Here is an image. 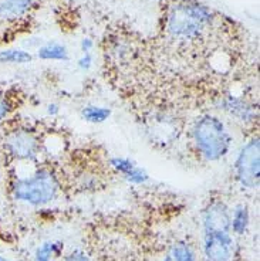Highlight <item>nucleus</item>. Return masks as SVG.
Instances as JSON below:
<instances>
[{"label":"nucleus","mask_w":260,"mask_h":261,"mask_svg":"<svg viewBox=\"0 0 260 261\" xmlns=\"http://www.w3.org/2000/svg\"><path fill=\"white\" fill-rule=\"evenodd\" d=\"M61 192L57 172L50 166L34 165L26 173H16L10 183V193L17 203L43 207L53 203Z\"/></svg>","instance_id":"obj_1"},{"label":"nucleus","mask_w":260,"mask_h":261,"mask_svg":"<svg viewBox=\"0 0 260 261\" xmlns=\"http://www.w3.org/2000/svg\"><path fill=\"white\" fill-rule=\"evenodd\" d=\"M214 12L196 0H178L167 12L165 29L171 39L191 43L199 40L214 23Z\"/></svg>","instance_id":"obj_2"},{"label":"nucleus","mask_w":260,"mask_h":261,"mask_svg":"<svg viewBox=\"0 0 260 261\" xmlns=\"http://www.w3.org/2000/svg\"><path fill=\"white\" fill-rule=\"evenodd\" d=\"M191 139L196 153L205 162H221L233 146V135L225 119L215 114H202L194 119Z\"/></svg>","instance_id":"obj_3"},{"label":"nucleus","mask_w":260,"mask_h":261,"mask_svg":"<svg viewBox=\"0 0 260 261\" xmlns=\"http://www.w3.org/2000/svg\"><path fill=\"white\" fill-rule=\"evenodd\" d=\"M5 155L17 163H36L43 153V141L37 130L17 126L5 132L2 138Z\"/></svg>","instance_id":"obj_4"},{"label":"nucleus","mask_w":260,"mask_h":261,"mask_svg":"<svg viewBox=\"0 0 260 261\" xmlns=\"http://www.w3.org/2000/svg\"><path fill=\"white\" fill-rule=\"evenodd\" d=\"M233 176L245 190H256L260 183V139L252 137L242 145L233 161Z\"/></svg>","instance_id":"obj_5"},{"label":"nucleus","mask_w":260,"mask_h":261,"mask_svg":"<svg viewBox=\"0 0 260 261\" xmlns=\"http://www.w3.org/2000/svg\"><path fill=\"white\" fill-rule=\"evenodd\" d=\"M202 251L206 261H233L238 255V243L230 231H206Z\"/></svg>","instance_id":"obj_6"},{"label":"nucleus","mask_w":260,"mask_h":261,"mask_svg":"<svg viewBox=\"0 0 260 261\" xmlns=\"http://www.w3.org/2000/svg\"><path fill=\"white\" fill-rule=\"evenodd\" d=\"M216 107H218V110L225 112L236 122H241L243 125L254 124L259 117L257 108L250 101H247L246 98L233 95V94H226L219 98L216 102Z\"/></svg>","instance_id":"obj_7"},{"label":"nucleus","mask_w":260,"mask_h":261,"mask_svg":"<svg viewBox=\"0 0 260 261\" xmlns=\"http://www.w3.org/2000/svg\"><path fill=\"white\" fill-rule=\"evenodd\" d=\"M203 233L206 231H230V207L221 199L208 203L202 213Z\"/></svg>","instance_id":"obj_8"},{"label":"nucleus","mask_w":260,"mask_h":261,"mask_svg":"<svg viewBox=\"0 0 260 261\" xmlns=\"http://www.w3.org/2000/svg\"><path fill=\"white\" fill-rule=\"evenodd\" d=\"M108 166L115 173L121 175L125 182L135 186H143L150 182V173L141 168L137 162H134L130 158L112 156L108 159Z\"/></svg>","instance_id":"obj_9"},{"label":"nucleus","mask_w":260,"mask_h":261,"mask_svg":"<svg viewBox=\"0 0 260 261\" xmlns=\"http://www.w3.org/2000/svg\"><path fill=\"white\" fill-rule=\"evenodd\" d=\"M36 0H0V19L16 20L32 9Z\"/></svg>","instance_id":"obj_10"},{"label":"nucleus","mask_w":260,"mask_h":261,"mask_svg":"<svg viewBox=\"0 0 260 261\" xmlns=\"http://www.w3.org/2000/svg\"><path fill=\"white\" fill-rule=\"evenodd\" d=\"M250 226V210L245 203L236 204L230 209V233L234 236H245Z\"/></svg>","instance_id":"obj_11"},{"label":"nucleus","mask_w":260,"mask_h":261,"mask_svg":"<svg viewBox=\"0 0 260 261\" xmlns=\"http://www.w3.org/2000/svg\"><path fill=\"white\" fill-rule=\"evenodd\" d=\"M37 57L41 61H67L70 59V53L61 43L47 41L37 48Z\"/></svg>","instance_id":"obj_12"},{"label":"nucleus","mask_w":260,"mask_h":261,"mask_svg":"<svg viewBox=\"0 0 260 261\" xmlns=\"http://www.w3.org/2000/svg\"><path fill=\"white\" fill-rule=\"evenodd\" d=\"M81 119L85 121L87 124L92 125H100L107 122L112 115V110L110 107H105V105H98V104H87L81 108L80 111Z\"/></svg>","instance_id":"obj_13"},{"label":"nucleus","mask_w":260,"mask_h":261,"mask_svg":"<svg viewBox=\"0 0 260 261\" xmlns=\"http://www.w3.org/2000/svg\"><path fill=\"white\" fill-rule=\"evenodd\" d=\"M64 243L47 240L40 244L34 251V261H56L63 254Z\"/></svg>","instance_id":"obj_14"},{"label":"nucleus","mask_w":260,"mask_h":261,"mask_svg":"<svg viewBox=\"0 0 260 261\" xmlns=\"http://www.w3.org/2000/svg\"><path fill=\"white\" fill-rule=\"evenodd\" d=\"M162 261H196V254L189 243L176 242L168 248Z\"/></svg>","instance_id":"obj_15"},{"label":"nucleus","mask_w":260,"mask_h":261,"mask_svg":"<svg viewBox=\"0 0 260 261\" xmlns=\"http://www.w3.org/2000/svg\"><path fill=\"white\" fill-rule=\"evenodd\" d=\"M33 54L25 48H5L0 50V64L23 65L33 61Z\"/></svg>","instance_id":"obj_16"},{"label":"nucleus","mask_w":260,"mask_h":261,"mask_svg":"<svg viewBox=\"0 0 260 261\" xmlns=\"http://www.w3.org/2000/svg\"><path fill=\"white\" fill-rule=\"evenodd\" d=\"M13 110L14 108L12 99L7 97L6 94L0 92V122L2 121H6L7 118L12 115Z\"/></svg>","instance_id":"obj_17"},{"label":"nucleus","mask_w":260,"mask_h":261,"mask_svg":"<svg viewBox=\"0 0 260 261\" xmlns=\"http://www.w3.org/2000/svg\"><path fill=\"white\" fill-rule=\"evenodd\" d=\"M92 64H94V57H92L91 53H84V54L77 60V67L80 71H90Z\"/></svg>","instance_id":"obj_18"},{"label":"nucleus","mask_w":260,"mask_h":261,"mask_svg":"<svg viewBox=\"0 0 260 261\" xmlns=\"http://www.w3.org/2000/svg\"><path fill=\"white\" fill-rule=\"evenodd\" d=\"M61 261H94L91 258V255H88L84 251H81V250H76V251H72V253H68L67 255L63 257V260Z\"/></svg>","instance_id":"obj_19"},{"label":"nucleus","mask_w":260,"mask_h":261,"mask_svg":"<svg viewBox=\"0 0 260 261\" xmlns=\"http://www.w3.org/2000/svg\"><path fill=\"white\" fill-rule=\"evenodd\" d=\"M80 48H81L83 54H84V53H91V50L94 48V41H92L91 37H84V39L81 40Z\"/></svg>","instance_id":"obj_20"},{"label":"nucleus","mask_w":260,"mask_h":261,"mask_svg":"<svg viewBox=\"0 0 260 261\" xmlns=\"http://www.w3.org/2000/svg\"><path fill=\"white\" fill-rule=\"evenodd\" d=\"M46 112H47V115H49V117H52V118L59 117L60 105L56 104V102H52V104H49V105H47V108H46Z\"/></svg>","instance_id":"obj_21"},{"label":"nucleus","mask_w":260,"mask_h":261,"mask_svg":"<svg viewBox=\"0 0 260 261\" xmlns=\"http://www.w3.org/2000/svg\"><path fill=\"white\" fill-rule=\"evenodd\" d=\"M0 261H9V258L5 257V255H0Z\"/></svg>","instance_id":"obj_22"}]
</instances>
